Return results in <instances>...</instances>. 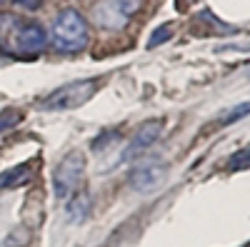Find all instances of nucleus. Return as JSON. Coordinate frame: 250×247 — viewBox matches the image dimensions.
<instances>
[{"mask_svg":"<svg viewBox=\"0 0 250 247\" xmlns=\"http://www.w3.org/2000/svg\"><path fill=\"white\" fill-rule=\"evenodd\" d=\"M50 40L60 53H78L88 45V23L75 8L60 10L50 25Z\"/></svg>","mask_w":250,"mask_h":247,"instance_id":"obj_1","label":"nucleus"},{"mask_svg":"<svg viewBox=\"0 0 250 247\" xmlns=\"http://www.w3.org/2000/svg\"><path fill=\"white\" fill-rule=\"evenodd\" d=\"M98 90V80H75L70 85H62L58 90H53L50 95H45L40 100V110L45 113H62V110H78L80 105L95 95Z\"/></svg>","mask_w":250,"mask_h":247,"instance_id":"obj_2","label":"nucleus"},{"mask_svg":"<svg viewBox=\"0 0 250 247\" xmlns=\"http://www.w3.org/2000/svg\"><path fill=\"white\" fill-rule=\"evenodd\" d=\"M140 5L143 0H98L93 8V23L103 30H120Z\"/></svg>","mask_w":250,"mask_h":247,"instance_id":"obj_3","label":"nucleus"},{"mask_svg":"<svg viewBox=\"0 0 250 247\" xmlns=\"http://www.w3.org/2000/svg\"><path fill=\"white\" fill-rule=\"evenodd\" d=\"M83 175H85V155L78 152V150L68 152L58 162V168L53 172V192H55V197H70L78 190Z\"/></svg>","mask_w":250,"mask_h":247,"instance_id":"obj_4","label":"nucleus"},{"mask_svg":"<svg viewBox=\"0 0 250 247\" xmlns=\"http://www.w3.org/2000/svg\"><path fill=\"white\" fill-rule=\"evenodd\" d=\"M48 43V33L40 28L38 23H20L18 20V30L13 38V48L23 55H35L45 48Z\"/></svg>","mask_w":250,"mask_h":247,"instance_id":"obj_5","label":"nucleus"},{"mask_svg":"<svg viewBox=\"0 0 250 247\" xmlns=\"http://www.w3.org/2000/svg\"><path fill=\"white\" fill-rule=\"evenodd\" d=\"M163 133V120H150V122H143V125L135 130V135L130 137L128 148H125V157H135L140 152H145L153 142L160 137Z\"/></svg>","mask_w":250,"mask_h":247,"instance_id":"obj_6","label":"nucleus"},{"mask_svg":"<svg viewBox=\"0 0 250 247\" xmlns=\"http://www.w3.org/2000/svg\"><path fill=\"white\" fill-rule=\"evenodd\" d=\"M33 172H35V162H20V165H15V168L0 172V192L23 188V185L33 177Z\"/></svg>","mask_w":250,"mask_h":247,"instance_id":"obj_7","label":"nucleus"},{"mask_svg":"<svg viewBox=\"0 0 250 247\" xmlns=\"http://www.w3.org/2000/svg\"><path fill=\"white\" fill-rule=\"evenodd\" d=\"M160 177H163V170L158 168V165H143V168H135L128 175V182L138 192H145V190L155 188V185L160 182Z\"/></svg>","mask_w":250,"mask_h":247,"instance_id":"obj_8","label":"nucleus"},{"mask_svg":"<svg viewBox=\"0 0 250 247\" xmlns=\"http://www.w3.org/2000/svg\"><path fill=\"white\" fill-rule=\"evenodd\" d=\"M90 212V195L85 190H75L70 195V202H68V208H65V217L70 222H80V220H85Z\"/></svg>","mask_w":250,"mask_h":247,"instance_id":"obj_9","label":"nucleus"},{"mask_svg":"<svg viewBox=\"0 0 250 247\" xmlns=\"http://www.w3.org/2000/svg\"><path fill=\"white\" fill-rule=\"evenodd\" d=\"M20 120H23V113H20V110H3V113H0V133L15 128Z\"/></svg>","mask_w":250,"mask_h":247,"instance_id":"obj_10","label":"nucleus"},{"mask_svg":"<svg viewBox=\"0 0 250 247\" xmlns=\"http://www.w3.org/2000/svg\"><path fill=\"white\" fill-rule=\"evenodd\" d=\"M170 35H173V25H170V23L160 25V28L148 38V48H158V45H160V43H165V40H168Z\"/></svg>","mask_w":250,"mask_h":247,"instance_id":"obj_11","label":"nucleus"},{"mask_svg":"<svg viewBox=\"0 0 250 247\" xmlns=\"http://www.w3.org/2000/svg\"><path fill=\"white\" fill-rule=\"evenodd\" d=\"M28 240H30V235H28L23 228H18V230H13V232L3 240V245H0V247H23Z\"/></svg>","mask_w":250,"mask_h":247,"instance_id":"obj_12","label":"nucleus"},{"mask_svg":"<svg viewBox=\"0 0 250 247\" xmlns=\"http://www.w3.org/2000/svg\"><path fill=\"white\" fill-rule=\"evenodd\" d=\"M230 170H248V150H238L230 160H228Z\"/></svg>","mask_w":250,"mask_h":247,"instance_id":"obj_13","label":"nucleus"},{"mask_svg":"<svg viewBox=\"0 0 250 247\" xmlns=\"http://www.w3.org/2000/svg\"><path fill=\"white\" fill-rule=\"evenodd\" d=\"M248 115V102H243V105H238L233 113H228V115H223V125H225V122H233V120H238V117H245Z\"/></svg>","mask_w":250,"mask_h":247,"instance_id":"obj_14","label":"nucleus"},{"mask_svg":"<svg viewBox=\"0 0 250 247\" xmlns=\"http://www.w3.org/2000/svg\"><path fill=\"white\" fill-rule=\"evenodd\" d=\"M13 3L18 8H23V10H38L40 5H43V0H13Z\"/></svg>","mask_w":250,"mask_h":247,"instance_id":"obj_15","label":"nucleus"},{"mask_svg":"<svg viewBox=\"0 0 250 247\" xmlns=\"http://www.w3.org/2000/svg\"><path fill=\"white\" fill-rule=\"evenodd\" d=\"M193 3H195V0H175V8H178L180 13H185V8L193 5Z\"/></svg>","mask_w":250,"mask_h":247,"instance_id":"obj_16","label":"nucleus"}]
</instances>
